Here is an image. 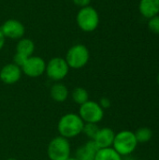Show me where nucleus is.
Instances as JSON below:
<instances>
[{
  "instance_id": "obj_16",
  "label": "nucleus",
  "mask_w": 159,
  "mask_h": 160,
  "mask_svg": "<svg viewBox=\"0 0 159 160\" xmlns=\"http://www.w3.org/2000/svg\"><path fill=\"white\" fill-rule=\"evenodd\" d=\"M95 160H123V158L112 148L99 149L96 155Z\"/></svg>"
},
{
  "instance_id": "obj_23",
  "label": "nucleus",
  "mask_w": 159,
  "mask_h": 160,
  "mask_svg": "<svg viewBox=\"0 0 159 160\" xmlns=\"http://www.w3.org/2000/svg\"><path fill=\"white\" fill-rule=\"evenodd\" d=\"M73 4L77 7H79L80 8H84V7H87V6H90V3H91V0H72Z\"/></svg>"
},
{
  "instance_id": "obj_2",
  "label": "nucleus",
  "mask_w": 159,
  "mask_h": 160,
  "mask_svg": "<svg viewBox=\"0 0 159 160\" xmlns=\"http://www.w3.org/2000/svg\"><path fill=\"white\" fill-rule=\"evenodd\" d=\"M138 144L134 132L131 130H121L118 133H115L112 148L124 158L132 155Z\"/></svg>"
},
{
  "instance_id": "obj_14",
  "label": "nucleus",
  "mask_w": 159,
  "mask_h": 160,
  "mask_svg": "<svg viewBox=\"0 0 159 160\" xmlns=\"http://www.w3.org/2000/svg\"><path fill=\"white\" fill-rule=\"evenodd\" d=\"M140 11L145 18H153L159 13V0H141Z\"/></svg>"
},
{
  "instance_id": "obj_19",
  "label": "nucleus",
  "mask_w": 159,
  "mask_h": 160,
  "mask_svg": "<svg viewBox=\"0 0 159 160\" xmlns=\"http://www.w3.org/2000/svg\"><path fill=\"white\" fill-rule=\"evenodd\" d=\"M99 129V127L97 126V124H93V123H84L83 126V129H82V133L89 139V140H93L97 131Z\"/></svg>"
},
{
  "instance_id": "obj_11",
  "label": "nucleus",
  "mask_w": 159,
  "mask_h": 160,
  "mask_svg": "<svg viewBox=\"0 0 159 160\" xmlns=\"http://www.w3.org/2000/svg\"><path fill=\"white\" fill-rule=\"evenodd\" d=\"M115 132L110 128H99L96 137L93 139L98 149L112 147Z\"/></svg>"
},
{
  "instance_id": "obj_12",
  "label": "nucleus",
  "mask_w": 159,
  "mask_h": 160,
  "mask_svg": "<svg viewBox=\"0 0 159 160\" xmlns=\"http://www.w3.org/2000/svg\"><path fill=\"white\" fill-rule=\"evenodd\" d=\"M98 147L93 140H89L84 144L81 145L75 154V158L79 160H95L96 155L98 151Z\"/></svg>"
},
{
  "instance_id": "obj_1",
  "label": "nucleus",
  "mask_w": 159,
  "mask_h": 160,
  "mask_svg": "<svg viewBox=\"0 0 159 160\" xmlns=\"http://www.w3.org/2000/svg\"><path fill=\"white\" fill-rule=\"evenodd\" d=\"M84 122L78 113L68 112L64 114L58 121L57 130L60 136L69 140L82 133Z\"/></svg>"
},
{
  "instance_id": "obj_3",
  "label": "nucleus",
  "mask_w": 159,
  "mask_h": 160,
  "mask_svg": "<svg viewBox=\"0 0 159 160\" xmlns=\"http://www.w3.org/2000/svg\"><path fill=\"white\" fill-rule=\"evenodd\" d=\"M76 22L82 31L85 33L94 32L99 24V14L91 6L82 8L76 15Z\"/></svg>"
},
{
  "instance_id": "obj_22",
  "label": "nucleus",
  "mask_w": 159,
  "mask_h": 160,
  "mask_svg": "<svg viewBox=\"0 0 159 160\" xmlns=\"http://www.w3.org/2000/svg\"><path fill=\"white\" fill-rule=\"evenodd\" d=\"M98 104L100 105V107L103 110H107V109H109L111 107L112 102H111L110 98H101L99 102H98Z\"/></svg>"
},
{
  "instance_id": "obj_21",
  "label": "nucleus",
  "mask_w": 159,
  "mask_h": 160,
  "mask_svg": "<svg viewBox=\"0 0 159 160\" xmlns=\"http://www.w3.org/2000/svg\"><path fill=\"white\" fill-rule=\"evenodd\" d=\"M27 58H28V57H26V56H24V55H22V54H21V53L15 52V54H14V56H13V62H12V63H14L15 65H17V66H19L20 68H22V65H23V64L25 63V61L27 60Z\"/></svg>"
},
{
  "instance_id": "obj_7",
  "label": "nucleus",
  "mask_w": 159,
  "mask_h": 160,
  "mask_svg": "<svg viewBox=\"0 0 159 160\" xmlns=\"http://www.w3.org/2000/svg\"><path fill=\"white\" fill-rule=\"evenodd\" d=\"M69 69L70 68L65 58L53 57L48 63H46L45 73L50 80L57 82H61L67 76Z\"/></svg>"
},
{
  "instance_id": "obj_13",
  "label": "nucleus",
  "mask_w": 159,
  "mask_h": 160,
  "mask_svg": "<svg viewBox=\"0 0 159 160\" xmlns=\"http://www.w3.org/2000/svg\"><path fill=\"white\" fill-rule=\"evenodd\" d=\"M50 96L55 102L63 103L68 98L69 91L67 85H65L61 82H57L52 85L50 89Z\"/></svg>"
},
{
  "instance_id": "obj_6",
  "label": "nucleus",
  "mask_w": 159,
  "mask_h": 160,
  "mask_svg": "<svg viewBox=\"0 0 159 160\" xmlns=\"http://www.w3.org/2000/svg\"><path fill=\"white\" fill-rule=\"evenodd\" d=\"M78 114L84 123L98 124L104 118V110L100 107L98 102L89 99L80 106Z\"/></svg>"
},
{
  "instance_id": "obj_9",
  "label": "nucleus",
  "mask_w": 159,
  "mask_h": 160,
  "mask_svg": "<svg viewBox=\"0 0 159 160\" xmlns=\"http://www.w3.org/2000/svg\"><path fill=\"white\" fill-rule=\"evenodd\" d=\"M1 31L6 38H9L12 40H19L23 38L25 33L24 25L22 22L16 19L7 20L1 26Z\"/></svg>"
},
{
  "instance_id": "obj_15",
  "label": "nucleus",
  "mask_w": 159,
  "mask_h": 160,
  "mask_svg": "<svg viewBox=\"0 0 159 160\" xmlns=\"http://www.w3.org/2000/svg\"><path fill=\"white\" fill-rule=\"evenodd\" d=\"M35 52V43L28 38H22L16 44V52L21 53L26 57L33 55Z\"/></svg>"
},
{
  "instance_id": "obj_4",
  "label": "nucleus",
  "mask_w": 159,
  "mask_h": 160,
  "mask_svg": "<svg viewBox=\"0 0 159 160\" xmlns=\"http://www.w3.org/2000/svg\"><path fill=\"white\" fill-rule=\"evenodd\" d=\"M90 59V52L88 48L83 44H75L71 46L66 54L65 60L67 63L69 68L81 69L84 68Z\"/></svg>"
},
{
  "instance_id": "obj_25",
  "label": "nucleus",
  "mask_w": 159,
  "mask_h": 160,
  "mask_svg": "<svg viewBox=\"0 0 159 160\" xmlns=\"http://www.w3.org/2000/svg\"><path fill=\"white\" fill-rule=\"evenodd\" d=\"M125 158H123V160H135L134 158H132L131 157V155L130 156H127V157H124Z\"/></svg>"
},
{
  "instance_id": "obj_26",
  "label": "nucleus",
  "mask_w": 159,
  "mask_h": 160,
  "mask_svg": "<svg viewBox=\"0 0 159 160\" xmlns=\"http://www.w3.org/2000/svg\"><path fill=\"white\" fill-rule=\"evenodd\" d=\"M67 160H79V159H78L77 158H75V157H70V158H69Z\"/></svg>"
},
{
  "instance_id": "obj_20",
  "label": "nucleus",
  "mask_w": 159,
  "mask_h": 160,
  "mask_svg": "<svg viewBox=\"0 0 159 160\" xmlns=\"http://www.w3.org/2000/svg\"><path fill=\"white\" fill-rule=\"evenodd\" d=\"M148 26L153 33L159 34V15H157L150 19L148 22Z\"/></svg>"
},
{
  "instance_id": "obj_28",
  "label": "nucleus",
  "mask_w": 159,
  "mask_h": 160,
  "mask_svg": "<svg viewBox=\"0 0 159 160\" xmlns=\"http://www.w3.org/2000/svg\"><path fill=\"white\" fill-rule=\"evenodd\" d=\"M157 83H158V85H159V73H158V75H157Z\"/></svg>"
},
{
  "instance_id": "obj_27",
  "label": "nucleus",
  "mask_w": 159,
  "mask_h": 160,
  "mask_svg": "<svg viewBox=\"0 0 159 160\" xmlns=\"http://www.w3.org/2000/svg\"><path fill=\"white\" fill-rule=\"evenodd\" d=\"M7 160H17L16 158H7Z\"/></svg>"
},
{
  "instance_id": "obj_18",
  "label": "nucleus",
  "mask_w": 159,
  "mask_h": 160,
  "mask_svg": "<svg viewBox=\"0 0 159 160\" xmlns=\"http://www.w3.org/2000/svg\"><path fill=\"white\" fill-rule=\"evenodd\" d=\"M135 133V137L137 139L138 143H146L148 142L151 141V139L153 138V131L151 128L143 127V128H140L137 129Z\"/></svg>"
},
{
  "instance_id": "obj_10",
  "label": "nucleus",
  "mask_w": 159,
  "mask_h": 160,
  "mask_svg": "<svg viewBox=\"0 0 159 160\" xmlns=\"http://www.w3.org/2000/svg\"><path fill=\"white\" fill-rule=\"evenodd\" d=\"M22 75V68L14 63L6 64L0 69V81L7 85L18 82Z\"/></svg>"
},
{
  "instance_id": "obj_24",
  "label": "nucleus",
  "mask_w": 159,
  "mask_h": 160,
  "mask_svg": "<svg viewBox=\"0 0 159 160\" xmlns=\"http://www.w3.org/2000/svg\"><path fill=\"white\" fill-rule=\"evenodd\" d=\"M5 42H6V38H5V36L3 35V33H2V31L0 29V51L5 46Z\"/></svg>"
},
{
  "instance_id": "obj_17",
  "label": "nucleus",
  "mask_w": 159,
  "mask_h": 160,
  "mask_svg": "<svg viewBox=\"0 0 159 160\" xmlns=\"http://www.w3.org/2000/svg\"><path fill=\"white\" fill-rule=\"evenodd\" d=\"M71 98L73 102L81 106L89 100V93L83 87H76L71 92Z\"/></svg>"
},
{
  "instance_id": "obj_5",
  "label": "nucleus",
  "mask_w": 159,
  "mask_h": 160,
  "mask_svg": "<svg viewBox=\"0 0 159 160\" xmlns=\"http://www.w3.org/2000/svg\"><path fill=\"white\" fill-rule=\"evenodd\" d=\"M47 154L50 160H67L71 157V146L67 139L57 136L48 144Z\"/></svg>"
},
{
  "instance_id": "obj_8",
  "label": "nucleus",
  "mask_w": 159,
  "mask_h": 160,
  "mask_svg": "<svg viewBox=\"0 0 159 160\" xmlns=\"http://www.w3.org/2000/svg\"><path fill=\"white\" fill-rule=\"evenodd\" d=\"M21 68L25 76L29 78H38L45 73L46 62L40 56L32 55L27 58Z\"/></svg>"
}]
</instances>
